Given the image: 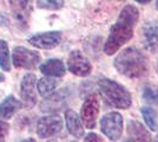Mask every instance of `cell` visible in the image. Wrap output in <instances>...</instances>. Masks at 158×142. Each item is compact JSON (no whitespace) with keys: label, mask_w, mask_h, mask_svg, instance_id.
<instances>
[{"label":"cell","mask_w":158,"mask_h":142,"mask_svg":"<svg viewBox=\"0 0 158 142\" xmlns=\"http://www.w3.org/2000/svg\"><path fill=\"white\" fill-rule=\"evenodd\" d=\"M35 85H37V77L34 75L26 74L24 76L20 84V93L26 108H33L37 103Z\"/></svg>","instance_id":"30bf717a"},{"label":"cell","mask_w":158,"mask_h":142,"mask_svg":"<svg viewBox=\"0 0 158 142\" xmlns=\"http://www.w3.org/2000/svg\"><path fill=\"white\" fill-rule=\"evenodd\" d=\"M84 141H103V139H100V136H98L97 134L94 133H90L89 135H86V137L84 139Z\"/></svg>","instance_id":"cb8c5ba5"},{"label":"cell","mask_w":158,"mask_h":142,"mask_svg":"<svg viewBox=\"0 0 158 142\" xmlns=\"http://www.w3.org/2000/svg\"><path fill=\"white\" fill-rule=\"evenodd\" d=\"M0 68L4 71L11 70V61H10V50L8 45L4 39H0Z\"/></svg>","instance_id":"ffe728a7"},{"label":"cell","mask_w":158,"mask_h":142,"mask_svg":"<svg viewBox=\"0 0 158 142\" xmlns=\"http://www.w3.org/2000/svg\"><path fill=\"white\" fill-rule=\"evenodd\" d=\"M59 82L57 81L56 78H52L51 76H46V77H43L40 78L39 81L37 82V89H38V93L40 96L43 97H46L47 95L52 94L53 90L57 88Z\"/></svg>","instance_id":"ac0fdd59"},{"label":"cell","mask_w":158,"mask_h":142,"mask_svg":"<svg viewBox=\"0 0 158 142\" xmlns=\"http://www.w3.org/2000/svg\"><path fill=\"white\" fill-rule=\"evenodd\" d=\"M135 1H137L139 4H149L151 0H135Z\"/></svg>","instance_id":"d4e9b609"},{"label":"cell","mask_w":158,"mask_h":142,"mask_svg":"<svg viewBox=\"0 0 158 142\" xmlns=\"http://www.w3.org/2000/svg\"><path fill=\"white\" fill-rule=\"evenodd\" d=\"M142 116L144 118L145 123L152 131H157L158 130V123H157V113L156 110H153L150 107H143L140 109Z\"/></svg>","instance_id":"d6986e66"},{"label":"cell","mask_w":158,"mask_h":142,"mask_svg":"<svg viewBox=\"0 0 158 142\" xmlns=\"http://www.w3.org/2000/svg\"><path fill=\"white\" fill-rule=\"evenodd\" d=\"M113 67L124 77L136 80L143 77L149 70L145 54L137 47H126L120 51L113 61Z\"/></svg>","instance_id":"7a4b0ae2"},{"label":"cell","mask_w":158,"mask_h":142,"mask_svg":"<svg viewBox=\"0 0 158 142\" xmlns=\"http://www.w3.org/2000/svg\"><path fill=\"white\" fill-rule=\"evenodd\" d=\"M156 7H157V10H158V0H156Z\"/></svg>","instance_id":"4316f807"},{"label":"cell","mask_w":158,"mask_h":142,"mask_svg":"<svg viewBox=\"0 0 158 142\" xmlns=\"http://www.w3.org/2000/svg\"><path fill=\"white\" fill-rule=\"evenodd\" d=\"M157 71H158V64H157Z\"/></svg>","instance_id":"83f0119b"},{"label":"cell","mask_w":158,"mask_h":142,"mask_svg":"<svg viewBox=\"0 0 158 142\" xmlns=\"http://www.w3.org/2000/svg\"><path fill=\"white\" fill-rule=\"evenodd\" d=\"M12 62L15 68L32 70L37 68L40 63V54L26 47L15 46L12 52Z\"/></svg>","instance_id":"5b68a950"},{"label":"cell","mask_w":158,"mask_h":142,"mask_svg":"<svg viewBox=\"0 0 158 142\" xmlns=\"http://www.w3.org/2000/svg\"><path fill=\"white\" fill-rule=\"evenodd\" d=\"M37 5L39 8L56 11L64 6V0H37Z\"/></svg>","instance_id":"7402d4cb"},{"label":"cell","mask_w":158,"mask_h":142,"mask_svg":"<svg viewBox=\"0 0 158 142\" xmlns=\"http://www.w3.org/2000/svg\"><path fill=\"white\" fill-rule=\"evenodd\" d=\"M7 131H8V124L0 121V140H2V137L6 135Z\"/></svg>","instance_id":"603a6c76"},{"label":"cell","mask_w":158,"mask_h":142,"mask_svg":"<svg viewBox=\"0 0 158 142\" xmlns=\"http://www.w3.org/2000/svg\"><path fill=\"white\" fill-rule=\"evenodd\" d=\"M143 98L150 104L158 105V88L152 85H145L143 89Z\"/></svg>","instance_id":"44dd1931"},{"label":"cell","mask_w":158,"mask_h":142,"mask_svg":"<svg viewBox=\"0 0 158 142\" xmlns=\"http://www.w3.org/2000/svg\"><path fill=\"white\" fill-rule=\"evenodd\" d=\"M123 129H124L123 116L117 111L107 113L100 120L102 133L111 141H117L122 137Z\"/></svg>","instance_id":"277c9868"},{"label":"cell","mask_w":158,"mask_h":142,"mask_svg":"<svg viewBox=\"0 0 158 142\" xmlns=\"http://www.w3.org/2000/svg\"><path fill=\"white\" fill-rule=\"evenodd\" d=\"M142 43L150 52H156L158 50V20H151L144 24L142 27Z\"/></svg>","instance_id":"7c38bea8"},{"label":"cell","mask_w":158,"mask_h":142,"mask_svg":"<svg viewBox=\"0 0 158 142\" xmlns=\"http://www.w3.org/2000/svg\"><path fill=\"white\" fill-rule=\"evenodd\" d=\"M21 107H23V104L19 100H17L12 95L7 96L0 104V117L4 120L11 118L19 109H21Z\"/></svg>","instance_id":"e0dca14e"},{"label":"cell","mask_w":158,"mask_h":142,"mask_svg":"<svg viewBox=\"0 0 158 142\" xmlns=\"http://www.w3.org/2000/svg\"><path fill=\"white\" fill-rule=\"evenodd\" d=\"M138 19V8L133 5H126L110 30V34L104 44V54L112 56L124 44L131 41L133 37V28Z\"/></svg>","instance_id":"6da1fadb"},{"label":"cell","mask_w":158,"mask_h":142,"mask_svg":"<svg viewBox=\"0 0 158 142\" xmlns=\"http://www.w3.org/2000/svg\"><path fill=\"white\" fill-rule=\"evenodd\" d=\"M127 131V141H151L152 136L149 130L138 121L131 120L126 127Z\"/></svg>","instance_id":"5bb4252c"},{"label":"cell","mask_w":158,"mask_h":142,"mask_svg":"<svg viewBox=\"0 0 158 142\" xmlns=\"http://www.w3.org/2000/svg\"><path fill=\"white\" fill-rule=\"evenodd\" d=\"M99 91L104 101L117 109H129L132 104L131 94L125 87L110 78H103L99 82Z\"/></svg>","instance_id":"3957f363"},{"label":"cell","mask_w":158,"mask_h":142,"mask_svg":"<svg viewBox=\"0 0 158 142\" xmlns=\"http://www.w3.org/2000/svg\"><path fill=\"white\" fill-rule=\"evenodd\" d=\"M13 17L20 25L26 26L33 7V0H8Z\"/></svg>","instance_id":"4fadbf2b"},{"label":"cell","mask_w":158,"mask_h":142,"mask_svg":"<svg viewBox=\"0 0 158 142\" xmlns=\"http://www.w3.org/2000/svg\"><path fill=\"white\" fill-rule=\"evenodd\" d=\"M4 80H5V77H4L2 75H0V82H2Z\"/></svg>","instance_id":"484cf974"},{"label":"cell","mask_w":158,"mask_h":142,"mask_svg":"<svg viewBox=\"0 0 158 142\" xmlns=\"http://www.w3.org/2000/svg\"><path fill=\"white\" fill-rule=\"evenodd\" d=\"M99 114V100L96 94L90 95L81 105L80 120L86 128L93 129L97 124V117Z\"/></svg>","instance_id":"52a82bcc"},{"label":"cell","mask_w":158,"mask_h":142,"mask_svg":"<svg viewBox=\"0 0 158 142\" xmlns=\"http://www.w3.org/2000/svg\"><path fill=\"white\" fill-rule=\"evenodd\" d=\"M39 69L41 74H44L45 76H51V77H63L66 72L64 62L57 58L47 59L45 63L40 65Z\"/></svg>","instance_id":"2e32d148"},{"label":"cell","mask_w":158,"mask_h":142,"mask_svg":"<svg viewBox=\"0 0 158 142\" xmlns=\"http://www.w3.org/2000/svg\"><path fill=\"white\" fill-rule=\"evenodd\" d=\"M63 129V118L59 115L41 117L37 124V134L40 139H48L59 134Z\"/></svg>","instance_id":"ba28073f"},{"label":"cell","mask_w":158,"mask_h":142,"mask_svg":"<svg viewBox=\"0 0 158 142\" xmlns=\"http://www.w3.org/2000/svg\"><path fill=\"white\" fill-rule=\"evenodd\" d=\"M60 41H61V32L59 31H50V32L34 34L28 39V43L32 46L44 50H50L58 46Z\"/></svg>","instance_id":"8fae6325"},{"label":"cell","mask_w":158,"mask_h":142,"mask_svg":"<svg viewBox=\"0 0 158 142\" xmlns=\"http://www.w3.org/2000/svg\"><path fill=\"white\" fill-rule=\"evenodd\" d=\"M71 93L67 88L60 89L59 91L47 95V97L40 103V110L43 113H57L64 109L69 103Z\"/></svg>","instance_id":"8992f818"},{"label":"cell","mask_w":158,"mask_h":142,"mask_svg":"<svg viewBox=\"0 0 158 142\" xmlns=\"http://www.w3.org/2000/svg\"><path fill=\"white\" fill-rule=\"evenodd\" d=\"M65 121H66V127L69 133L74 137H83L84 136V127L79 115L73 111L72 109H67L65 111Z\"/></svg>","instance_id":"9a60e30c"},{"label":"cell","mask_w":158,"mask_h":142,"mask_svg":"<svg viewBox=\"0 0 158 142\" xmlns=\"http://www.w3.org/2000/svg\"><path fill=\"white\" fill-rule=\"evenodd\" d=\"M67 69L71 74L78 77H86L91 74L92 65L90 61L78 50L72 51L67 59Z\"/></svg>","instance_id":"9c48e42d"}]
</instances>
